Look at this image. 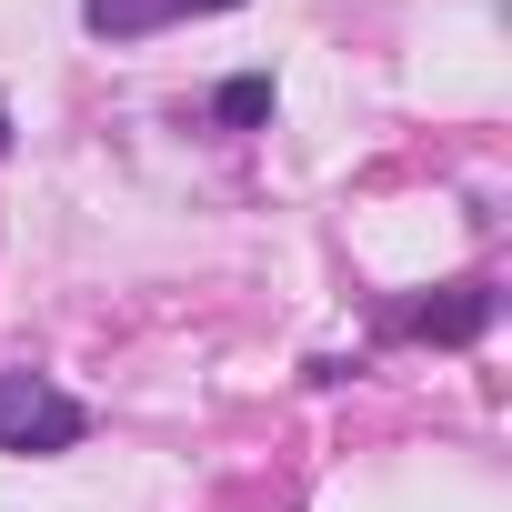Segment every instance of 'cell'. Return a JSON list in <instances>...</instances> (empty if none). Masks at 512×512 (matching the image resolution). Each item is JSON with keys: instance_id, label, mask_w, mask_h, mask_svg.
Wrapping results in <instances>:
<instances>
[{"instance_id": "obj_1", "label": "cell", "mask_w": 512, "mask_h": 512, "mask_svg": "<svg viewBox=\"0 0 512 512\" xmlns=\"http://www.w3.org/2000/svg\"><path fill=\"white\" fill-rule=\"evenodd\" d=\"M91 432V402H71L51 372H0V452H71Z\"/></svg>"}, {"instance_id": "obj_2", "label": "cell", "mask_w": 512, "mask_h": 512, "mask_svg": "<svg viewBox=\"0 0 512 512\" xmlns=\"http://www.w3.org/2000/svg\"><path fill=\"white\" fill-rule=\"evenodd\" d=\"M211 11H241V0H81V21L101 41H151L171 21H211Z\"/></svg>"}, {"instance_id": "obj_3", "label": "cell", "mask_w": 512, "mask_h": 512, "mask_svg": "<svg viewBox=\"0 0 512 512\" xmlns=\"http://www.w3.org/2000/svg\"><path fill=\"white\" fill-rule=\"evenodd\" d=\"M492 322V282H452L442 302H422V312H402V332H422V342H472Z\"/></svg>"}, {"instance_id": "obj_4", "label": "cell", "mask_w": 512, "mask_h": 512, "mask_svg": "<svg viewBox=\"0 0 512 512\" xmlns=\"http://www.w3.org/2000/svg\"><path fill=\"white\" fill-rule=\"evenodd\" d=\"M211 111H221L231 131H251V121L272 111V81H262V71H241V81H221V101H211Z\"/></svg>"}, {"instance_id": "obj_5", "label": "cell", "mask_w": 512, "mask_h": 512, "mask_svg": "<svg viewBox=\"0 0 512 512\" xmlns=\"http://www.w3.org/2000/svg\"><path fill=\"white\" fill-rule=\"evenodd\" d=\"M0 151H11V111H0Z\"/></svg>"}]
</instances>
